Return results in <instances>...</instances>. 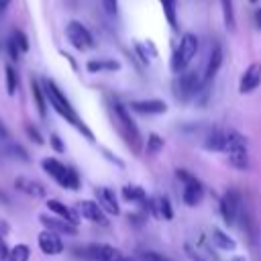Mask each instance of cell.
I'll use <instances>...</instances> for the list:
<instances>
[{
  "mask_svg": "<svg viewBox=\"0 0 261 261\" xmlns=\"http://www.w3.org/2000/svg\"><path fill=\"white\" fill-rule=\"evenodd\" d=\"M212 243L218 247V249H222V251H232L234 247H237V243L232 241V239H228L222 230H218V228H214L212 230Z\"/></svg>",
  "mask_w": 261,
  "mask_h": 261,
  "instance_id": "cell-23",
  "label": "cell"
},
{
  "mask_svg": "<svg viewBox=\"0 0 261 261\" xmlns=\"http://www.w3.org/2000/svg\"><path fill=\"white\" fill-rule=\"evenodd\" d=\"M14 188L27 196H33V198H43L45 196V186L39 184L37 179H31V177H24V175H18L14 179Z\"/></svg>",
  "mask_w": 261,
  "mask_h": 261,
  "instance_id": "cell-13",
  "label": "cell"
},
{
  "mask_svg": "<svg viewBox=\"0 0 261 261\" xmlns=\"http://www.w3.org/2000/svg\"><path fill=\"white\" fill-rule=\"evenodd\" d=\"M241 210V194L237 190H228L224 192V196L220 198V214L224 218L226 224H234L237 216Z\"/></svg>",
  "mask_w": 261,
  "mask_h": 261,
  "instance_id": "cell-8",
  "label": "cell"
},
{
  "mask_svg": "<svg viewBox=\"0 0 261 261\" xmlns=\"http://www.w3.org/2000/svg\"><path fill=\"white\" fill-rule=\"evenodd\" d=\"M43 92H45L47 102L53 106V110H55L59 116H63L71 126H75L80 133H84V135L88 137V141H94L92 130L84 124V120L80 118V114L73 110V106L69 104V100L65 98V94L57 88V84H55L53 80H49V77H45V80H43Z\"/></svg>",
  "mask_w": 261,
  "mask_h": 261,
  "instance_id": "cell-1",
  "label": "cell"
},
{
  "mask_svg": "<svg viewBox=\"0 0 261 261\" xmlns=\"http://www.w3.org/2000/svg\"><path fill=\"white\" fill-rule=\"evenodd\" d=\"M10 2H12V0H0V14L6 12V8L10 6Z\"/></svg>",
  "mask_w": 261,
  "mask_h": 261,
  "instance_id": "cell-43",
  "label": "cell"
},
{
  "mask_svg": "<svg viewBox=\"0 0 261 261\" xmlns=\"http://www.w3.org/2000/svg\"><path fill=\"white\" fill-rule=\"evenodd\" d=\"M161 6H163V12H165V18L167 22L171 24L173 31H177V20H175V0H159Z\"/></svg>",
  "mask_w": 261,
  "mask_h": 261,
  "instance_id": "cell-29",
  "label": "cell"
},
{
  "mask_svg": "<svg viewBox=\"0 0 261 261\" xmlns=\"http://www.w3.org/2000/svg\"><path fill=\"white\" fill-rule=\"evenodd\" d=\"M88 71L96 73V71H114V69H120V63L114 61V59H92L86 63Z\"/></svg>",
  "mask_w": 261,
  "mask_h": 261,
  "instance_id": "cell-19",
  "label": "cell"
},
{
  "mask_svg": "<svg viewBox=\"0 0 261 261\" xmlns=\"http://www.w3.org/2000/svg\"><path fill=\"white\" fill-rule=\"evenodd\" d=\"M47 208L55 214V216H59V218H63V220H67L69 224H77L80 222V214L75 212V210H71V208H67L63 202H59V200H47Z\"/></svg>",
  "mask_w": 261,
  "mask_h": 261,
  "instance_id": "cell-15",
  "label": "cell"
},
{
  "mask_svg": "<svg viewBox=\"0 0 261 261\" xmlns=\"http://www.w3.org/2000/svg\"><path fill=\"white\" fill-rule=\"evenodd\" d=\"M196 53H198V37L194 33H186L179 41V47L175 49V53L171 57V71L181 73L190 65V61L194 59Z\"/></svg>",
  "mask_w": 261,
  "mask_h": 261,
  "instance_id": "cell-3",
  "label": "cell"
},
{
  "mask_svg": "<svg viewBox=\"0 0 261 261\" xmlns=\"http://www.w3.org/2000/svg\"><path fill=\"white\" fill-rule=\"evenodd\" d=\"M114 114H116V118H118V122H120V126H122V130H124V135H126L128 145L133 143V149H139V147H141V135H139V128H137L135 120L130 118L128 110H126L122 104L116 102V104H114Z\"/></svg>",
  "mask_w": 261,
  "mask_h": 261,
  "instance_id": "cell-7",
  "label": "cell"
},
{
  "mask_svg": "<svg viewBox=\"0 0 261 261\" xmlns=\"http://www.w3.org/2000/svg\"><path fill=\"white\" fill-rule=\"evenodd\" d=\"M41 224L45 226V230H51V232H57V234H75L77 228L73 224H69L67 220L59 218V216H47V214H41L39 216Z\"/></svg>",
  "mask_w": 261,
  "mask_h": 261,
  "instance_id": "cell-10",
  "label": "cell"
},
{
  "mask_svg": "<svg viewBox=\"0 0 261 261\" xmlns=\"http://www.w3.org/2000/svg\"><path fill=\"white\" fill-rule=\"evenodd\" d=\"M220 65H222V49L214 43L212 45V49H210V55H208V63H206V75H204V80L206 82H210L216 73H218V69H220Z\"/></svg>",
  "mask_w": 261,
  "mask_h": 261,
  "instance_id": "cell-17",
  "label": "cell"
},
{
  "mask_svg": "<svg viewBox=\"0 0 261 261\" xmlns=\"http://www.w3.org/2000/svg\"><path fill=\"white\" fill-rule=\"evenodd\" d=\"M157 206H159V214H161L165 220H171V218H173V210H171V204H169V198H167V196H161Z\"/></svg>",
  "mask_w": 261,
  "mask_h": 261,
  "instance_id": "cell-33",
  "label": "cell"
},
{
  "mask_svg": "<svg viewBox=\"0 0 261 261\" xmlns=\"http://www.w3.org/2000/svg\"><path fill=\"white\" fill-rule=\"evenodd\" d=\"M137 53L141 55V59H143L145 63H149V55L145 53V49H143V45H137Z\"/></svg>",
  "mask_w": 261,
  "mask_h": 261,
  "instance_id": "cell-42",
  "label": "cell"
},
{
  "mask_svg": "<svg viewBox=\"0 0 261 261\" xmlns=\"http://www.w3.org/2000/svg\"><path fill=\"white\" fill-rule=\"evenodd\" d=\"M6 49H8V55H10V59H12V61H18V59H20V49L16 47V43H14L12 39H8Z\"/></svg>",
  "mask_w": 261,
  "mask_h": 261,
  "instance_id": "cell-35",
  "label": "cell"
},
{
  "mask_svg": "<svg viewBox=\"0 0 261 261\" xmlns=\"http://www.w3.org/2000/svg\"><path fill=\"white\" fill-rule=\"evenodd\" d=\"M39 247L45 255H59L63 251V241L57 232H51V230H43L39 234Z\"/></svg>",
  "mask_w": 261,
  "mask_h": 261,
  "instance_id": "cell-11",
  "label": "cell"
},
{
  "mask_svg": "<svg viewBox=\"0 0 261 261\" xmlns=\"http://www.w3.org/2000/svg\"><path fill=\"white\" fill-rule=\"evenodd\" d=\"M239 216H241V228L247 232V237H249V241L251 243H255V239H257V228H255V220L249 216V212H241L239 210Z\"/></svg>",
  "mask_w": 261,
  "mask_h": 261,
  "instance_id": "cell-26",
  "label": "cell"
},
{
  "mask_svg": "<svg viewBox=\"0 0 261 261\" xmlns=\"http://www.w3.org/2000/svg\"><path fill=\"white\" fill-rule=\"evenodd\" d=\"M27 133H29V137H31L37 145H41V143H43V137L39 135V130H37L35 126H31V124H29V126H27Z\"/></svg>",
  "mask_w": 261,
  "mask_h": 261,
  "instance_id": "cell-38",
  "label": "cell"
},
{
  "mask_svg": "<svg viewBox=\"0 0 261 261\" xmlns=\"http://www.w3.org/2000/svg\"><path fill=\"white\" fill-rule=\"evenodd\" d=\"M98 202H100V208L106 210L108 214H120V208H118V202H116V196L110 188H100L98 190Z\"/></svg>",
  "mask_w": 261,
  "mask_h": 261,
  "instance_id": "cell-16",
  "label": "cell"
},
{
  "mask_svg": "<svg viewBox=\"0 0 261 261\" xmlns=\"http://www.w3.org/2000/svg\"><path fill=\"white\" fill-rule=\"evenodd\" d=\"M29 257H31V249H29V245L18 243V245H14V247L8 251L6 261H29Z\"/></svg>",
  "mask_w": 261,
  "mask_h": 261,
  "instance_id": "cell-27",
  "label": "cell"
},
{
  "mask_svg": "<svg viewBox=\"0 0 261 261\" xmlns=\"http://www.w3.org/2000/svg\"><path fill=\"white\" fill-rule=\"evenodd\" d=\"M249 2H257V0H249Z\"/></svg>",
  "mask_w": 261,
  "mask_h": 261,
  "instance_id": "cell-47",
  "label": "cell"
},
{
  "mask_svg": "<svg viewBox=\"0 0 261 261\" xmlns=\"http://www.w3.org/2000/svg\"><path fill=\"white\" fill-rule=\"evenodd\" d=\"M31 88H33V96H35V102H37V110H39L41 116H45V112H47V106H45L47 98H45L43 86L39 84V80H33V82H31Z\"/></svg>",
  "mask_w": 261,
  "mask_h": 261,
  "instance_id": "cell-22",
  "label": "cell"
},
{
  "mask_svg": "<svg viewBox=\"0 0 261 261\" xmlns=\"http://www.w3.org/2000/svg\"><path fill=\"white\" fill-rule=\"evenodd\" d=\"M41 165H43L45 173H47L49 177H53L61 188H65V190H80V175H77L75 169L63 165V163L57 161L55 157L43 159Z\"/></svg>",
  "mask_w": 261,
  "mask_h": 261,
  "instance_id": "cell-2",
  "label": "cell"
},
{
  "mask_svg": "<svg viewBox=\"0 0 261 261\" xmlns=\"http://www.w3.org/2000/svg\"><path fill=\"white\" fill-rule=\"evenodd\" d=\"M202 196H204V188H202V184H200L198 179L192 181V184H186L184 194H181V198H184V202H186L188 206H196V204H200Z\"/></svg>",
  "mask_w": 261,
  "mask_h": 261,
  "instance_id": "cell-18",
  "label": "cell"
},
{
  "mask_svg": "<svg viewBox=\"0 0 261 261\" xmlns=\"http://www.w3.org/2000/svg\"><path fill=\"white\" fill-rule=\"evenodd\" d=\"M130 108L141 114H163L167 112V104L163 100H137L130 102Z\"/></svg>",
  "mask_w": 261,
  "mask_h": 261,
  "instance_id": "cell-14",
  "label": "cell"
},
{
  "mask_svg": "<svg viewBox=\"0 0 261 261\" xmlns=\"http://www.w3.org/2000/svg\"><path fill=\"white\" fill-rule=\"evenodd\" d=\"M255 24L261 29V8H257V10H255Z\"/></svg>",
  "mask_w": 261,
  "mask_h": 261,
  "instance_id": "cell-44",
  "label": "cell"
},
{
  "mask_svg": "<svg viewBox=\"0 0 261 261\" xmlns=\"http://www.w3.org/2000/svg\"><path fill=\"white\" fill-rule=\"evenodd\" d=\"M102 6H104V10L108 14H116V10H118V2L116 0H102Z\"/></svg>",
  "mask_w": 261,
  "mask_h": 261,
  "instance_id": "cell-37",
  "label": "cell"
},
{
  "mask_svg": "<svg viewBox=\"0 0 261 261\" xmlns=\"http://www.w3.org/2000/svg\"><path fill=\"white\" fill-rule=\"evenodd\" d=\"M4 82H6L8 96H14L16 94V88H18V75H16V69L12 65H6L4 67Z\"/></svg>",
  "mask_w": 261,
  "mask_h": 261,
  "instance_id": "cell-24",
  "label": "cell"
},
{
  "mask_svg": "<svg viewBox=\"0 0 261 261\" xmlns=\"http://www.w3.org/2000/svg\"><path fill=\"white\" fill-rule=\"evenodd\" d=\"M139 257H141L143 261H169L167 257H163L161 253H155V251H143Z\"/></svg>",
  "mask_w": 261,
  "mask_h": 261,
  "instance_id": "cell-34",
  "label": "cell"
},
{
  "mask_svg": "<svg viewBox=\"0 0 261 261\" xmlns=\"http://www.w3.org/2000/svg\"><path fill=\"white\" fill-rule=\"evenodd\" d=\"M232 261H245V259H243V257H234Z\"/></svg>",
  "mask_w": 261,
  "mask_h": 261,
  "instance_id": "cell-46",
  "label": "cell"
},
{
  "mask_svg": "<svg viewBox=\"0 0 261 261\" xmlns=\"http://www.w3.org/2000/svg\"><path fill=\"white\" fill-rule=\"evenodd\" d=\"M0 202H4V204H8V198H6V196H4L2 192H0Z\"/></svg>",
  "mask_w": 261,
  "mask_h": 261,
  "instance_id": "cell-45",
  "label": "cell"
},
{
  "mask_svg": "<svg viewBox=\"0 0 261 261\" xmlns=\"http://www.w3.org/2000/svg\"><path fill=\"white\" fill-rule=\"evenodd\" d=\"M65 37H67V41H69L75 49H80V51H86V49H92V47H94V37H92V33H90L82 22H77V20L67 22V27H65Z\"/></svg>",
  "mask_w": 261,
  "mask_h": 261,
  "instance_id": "cell-5",
  "label": "cell"
},
{
  "mask_svg": "<svg viewBox=\"0 0 261 261\" xmlns=\"http://www.w3.org/2000/svg\"><path fill=\"white\" fill-rule=\"evenodd\" d=\"M8 247H6V243L2 241V237H0V261H6V257H8Z\"/></svg>",
  "mask_w": 261,
  "mask_h": 261,
  "instance_id": "cell-41",
  "label": "cell"
},
{
  "mask_svg": "<svg viewBox=\"0 0 261 261\" xmlns=\"http://www.w3.org/2000/svg\"><path fill=\"white\" fill-rule=\"evenodd\" d=\"M175 175H177V179H181L184 184H192V181H196V177H194L188 169H177V171H175Z\"/></svg>",
  "mask_w": 261,
  "mask_h": 261,
  "instance_id": "cell-36",
  "label": "cell"
},
{
  "mask_svg": "<svg viewBox=\"0 0 261 261\" xmlns=\"http://www.w3.org/2000/svg\"><path fill=\"white\" fill-rule=\"evenodd\" d=\"M161 149H163V139H161L159 135L151 133V135L147 137V153H149V155H155V153H159Z\"/></svg>",
  "mask_w": 261,
  "mask_h": 261,
  "instance_id": "cell-31",
  "label": "cell"
},
{
  "mask_svg": "<svg viewBox=\"0 0 261 261\" xmlns=\"http://www.w3.org/2000/svg\"><path fill=\"white\" fill-rule=\"evenodd\" d=\"M51 147H53L57 153H63V151H65V147H63V143H61L59 135H51Z\"/></svg>",
  "mask_w": 261,
  "mask_h": 261,
  "instance_id": "cell-39",
  "label": "cell"
},
{
  "mask_svg": "<svg viewBox=\"0 0 261 261\" xmlns=\"http://www.w3.org/2000/svg\"><path fill=\"white\" fill-rule=\"evenodd\" d=\"M228 159L230 163L237 167V169H247L249 167V155H247V149H234L228 153Z\"/></svg>",
  "mask_w": 261,
  "mask_h": 261,
  "instance_id": "cell-28",
  "label": "cell"
},
{
  "mask_svg": "<svg viewBox=\"0 0 261 261\" xmlns=\"http://www.w3.org/2000/svg\"><path fill=\"white\" fill-rule=\"evenodd\" d=\"M10 39L16 43V47L20 49V53H27L29 51V39H27V35L20 29H14L12 35H10Z\"/></svg>",
  "mask_w": 261,
  "mask_h": 261,
  "instance_id": "cell-32",
  "label": "cell"
},
{
  "mask_svg": "<svg viewBox=\"0 0 261 261\" xmlns=\"http://www.w3.org/2000/svg\"><path fill=\"white\" fill-rule=\"evenodd\" d=\"M77 251H82L80 255L88 261H133V259L124 257L118 249L104 245V243H92V245H86L84 249H77Z\"/></svg>",
  "mask_w": 261,
  "mask_h": 261,
  "instance_id": "cell-4",
  "label": "cell"
},
{
  "mask_svg": "<svg viewBox=\"0 0 261 261\" xmlns=\"http://www.w3.org/2000/svg\"><path fill=\"white\" fill-rule=\"evenodd\" d=\"M200 86H202V80L196 71H184L173 84L177 100H184V102L190 100L192 96H196L200 92Z\"/></svg>",
  "mask_w": 261,
  "mask_h": 261,
  "instance_id": "cell-6",
  "label": "cell"
},
{
  "mask_svg": "<svg viewBox=\"0 0 261 261\" xmlns=\"http://www.w3.org/2000/svg\"><path fill=\"white\" fill-rule=\"evenodd\" d=\"M220 6H222V16H224V24H226V29H234L232 0H220Z\"/></svg>",
  "mask_w": 261,
  "mask_h": 261,
  "instance_id": "cell-30",
  "label": "cell"
},
{
  "mask_svg": "<svg viewBox=\"0 0 261 261\" xmlns=\"http://www.w3.org/2000/svg\"><path fill=\"white\" fill-rule=\"evenodd\" d=\"M234 149H247V141L241 133L237 130H226V143H224V151L230 153Z\"/></svg>",
  "mask_w": 261,
  "mask_h": 261,
  "instance_id": "cell-21",
  "label": "cell"
},
{
  "mask_svg": "<svg viewBox=\"0 0 261 261\" xmlns=\"http://www.w3.org/2000/svg\"><path fill=\"white\" fill-rule=\"evenodd\" d=\"M8 141H12V139H10V133H8V128L4 126V122L0 120V145H6Z\"/></svg>",
  "mask_w": 261,
  "mask_h": 261,
  "instance_id": "cell-40",
  "label": "cell"
},
{
  "mask_svg": "<svg viewBox=\"0 0 261 261\" xmlns=\"http://www.w3.org/2000/svg\"><path fill=\"white\" fill-rule=\"evenodd\" d=\"M259 84H261V63H251V65L245 69L243 77H241L239 92H241V94H249V92H253Z\"/></svg>",
  "mask_w": 261,
  "mask_h": 261,
  "instance_id": "cell-12",
  "label": "cell"
},
{
  "mask_svg": "<svg viewBox=\"0 0 261 261\" xmlns=\"http://www.w3.org/2000/svg\"><path fill=\"white\" fill-rule=\"evenodd\" d=\"M224 143H226V130H212L208 137H206V143L204 147L206 149H212V151H224Z\"/></svg>",
  "mask_w": 261,
  "mask_h": 261,
  "instance_id": "cell-20",
  "label": "cell"
},
{
  "mask_svg": "<svg viewBox=\"0 0 261 261\" xmlns=\"http://www.w3.org/2000/svg\"><path fill=\"white\" fill-rule=\"evenodd\" d=\"M77 212H80L86 220H92V222L102 224V226H106V224H108V220H106V216H104V212H102V208H100V204H98V202L82 200V202L77 204Z\"/></svg>",
  "mask_w": 261,
  "mask_h": 261,
  "instance_id": "cell-9",
  "label": "cell"
},
{
  "mask_svg": "<svg viewBox=\"0 0 261 261\" xmlns=\"http://www.w3.org/2000/svg\"><path fill=\"white\" fill-rule=\"evenodd\" d=\"M122 198L128 200V202H145L147 200V194L139 186H124L122 188Z\"/></svg>",
  "mask_w": 261,
  "mask_h": 261,
  "instance_id": "cell-25",
  "label": "cell"
}]
</instances>
